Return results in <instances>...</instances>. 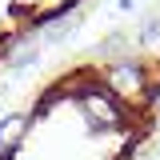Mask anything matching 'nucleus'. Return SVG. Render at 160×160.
<instances>
[{
    "label": "nucleus",
    "instance_id": "obj_5",
    "mask_svg": "<svg viewBox=\"0 0 160 160\" xmlns=\"http://www.w3.org/2000/svg\"><path fill=\"white\" fill-rule=\"evenodd\" d=\"M152 104H156V112H160V84H156V92H152Z\"/></svg>",
    "mask_w": 160,
    "mask_h": 160
},
{
    "label": "nucleus",
    "instance_id": "obj_3",
    "mask_svg": "<svg viewBox=\"0 0 160 160\" xmlns=\"http://www.w3.org/2000/svg\"><path fill=\"white\" fill-rule=\"evenodd\" d=\"M140 44H144V52H156L160 56V16L148 20V24L140 28Z\"/></svg>",
    "mask_w": 160,
    "mask_h": 160
},
{
    "label": "nucleus",
    "instance_id": "obj_4",
    "mask_svg": "<svg viewBox=\"0 0 160 160\" xmlns=\"http://www.w3.org/2000/svg\"><path fill=\"white\" fill-rule=\"evenodd\" d=\"M120 4V12H132V4H136V0H116Z\"/></svg>",
    "mask_w": 160,
    "mask_h": 160
},
{
    "label": "nucleus",
    "instance_id": "obj_1",
    "mask_svg": "<svg viewBox=\"0 0 160 160\" xmlns=\"http://www.w3.org/2000/svg\"><path fill=\"white\" fill-rule=\"evenodd\" d=\"M144 80H148L144 64H132V60H116V64L104 68V84H108L120 100H140L144 96Z\"/></svg>",
    "mask_w": 160,
    "mask_h": 160
},
{
    "label": "nucleus",
    "instance_id": "obj_2",
    "mask_svg": "<svg viewBox=\"0 0 160 160\" xmlns=\"http://www.w3.org/2000/svg\"><path fill=\"white\" fill-rule=\"evenodd\" d=\"M28 128H32V116H28V112H8V116H0V148H20L24 136H28Z\"/></svg>",
    "mask_w": 160,
    "mask_h": 160
}]
</instances>
